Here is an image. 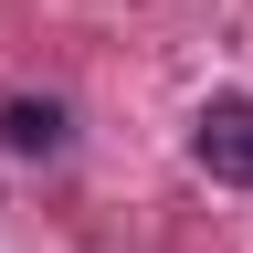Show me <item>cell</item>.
<instances>
[{"mask_svg": "<svg viewBox=\"0 0 253 253\" xmlns=\"http://www.w3.org/2000/svg\"><path fill=\"white\" fill-rule=\"evenodd\" d=\"M190 158L221 179V190H253V95H211L190 116Z\"/></svg>", "mask_w": 253, "mask_h": 253, "instance_id": "1", "label": "cell"}, {"mask_svg": "<svg viewBox=\"0 0 253 253\" xmlns=\"http://www.w3.org/2000/svg\"><path fill=\"white\" fill-rule=\"evenodd\" d=\"M0 148L11 158H53L63 148V106L53 95H11V106H0Z\"/></svg>", "mask_w": 253, "mask_h": 253, "instance_id": "2", "label": "cell"}]
</instances>
